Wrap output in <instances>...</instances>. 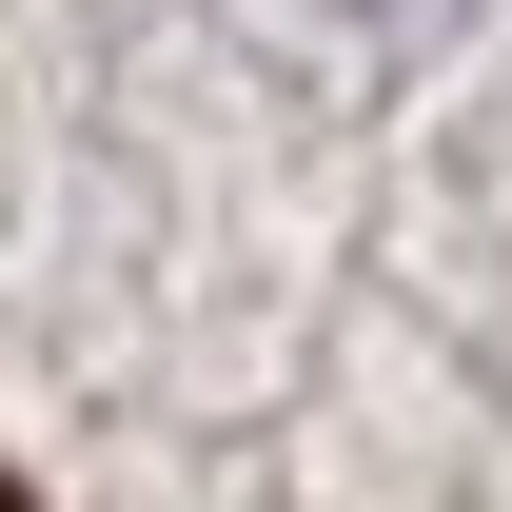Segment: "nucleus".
Wrapping results in <instances>:
<instances>
[{
	"instance_id": "nucleus-1",
	"label": "nucleus",
	"mask_w": 512,
	"mask_h": 512,
	"mask_svg": "<svg viewBox=\"0 0 512 512\" xmlns=\"http://www.w3.org/2000/svg\"><path fill=\"white\" fill-rule=\"evenodd\" d=\"M0 512H40V493H20V473H0Z\"/></svg>"
}]
</instances>
